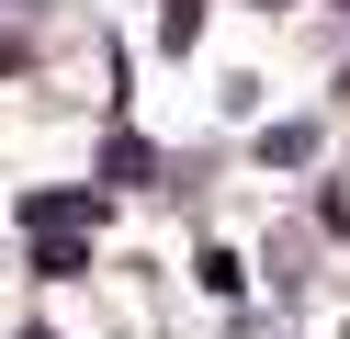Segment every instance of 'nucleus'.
<instances>
[{"mask_svg":"<svg viewBox=\"0 0 350 339\" xmlns=\"http://www.w3.org/2000/svg\"><path fill=\"white\" fill-rule=\"evenodd\" d=\"M12 215H23V238H91V226H102V192H68V181H57V192H23Z\"/></svg>","mask_w":350,"mask_h":339,"instance_id":"2","label":"nucleus"},{"mask_svg":"<svg viewBox=\"0 0 350 339\" xmlns=\"http://www.w3.org/2000/svg\"><path fill=\"white\" fill-rule=\"evenodd\" d=\"M159 45L192 57V45H204V0H159Z\"/></svg>","mask_w":350,"mask_h":339,"instance_id":"6","label":"nucleus"},{"mask_svg":"<svg viewBox=\"0 0 350 339\" xmlns=\"http://www.w3.org/2000/svg\"><path fill=\"white\" fill-rule=\"evenodd\" d=\"M260 12H282V0H260Z\"/></svg>","mask_w":350,"mask_h":339,"instance_id":"9","label":"nucleus"},{"mask_svg":"<svg viewBox=\"0 0 350 339\" xmlns=\"http://www.w3.org/2000/svg\"><path fill=\"white\" fill-rule=\"evenodd\" d=\"M12 68H23V34H0V79H12Z\"/></svg>","mask_w":350,"mask_h":339,"instance_id":"7","label":"nucleus"},{"mask_svg":"<svg viewBox=\"0 0 350 339\" xmlns=\"http://www.w3.org/2000/svg\"><path fill=\"white\" fill-rule=\"evenodd\" d=\"M23 339H57V328H46V316H34V328H23Z\"/></svg>","mask_w":350,"mask_h":339,"instance_id":"8","label":"nucleus"},{"mask_svg":"<svg viewBox=\"0 0 350 339\" xmlns=\"http://www.w3.org/2000/svg\"><path fill=\"white\" fill-rule=\"evenodd\" d=\"M192 283H204L215 305H237V294H249V260H237L226 238H204V249H192Z\"/></svg>","mask_w":350,"mask_h":339,"instance_id":"4","label":"nucleus"},{"mask_svg":"<svg viewBox=\"0 0 350 339\" xmlns=\"http://www.w3.org/2000/svg\"><path fill=\"white\" fill-rule=\"evenodd\" d=\"M159 181H170V147H159V136H136V125L102 136V181H91L102 203H113V192H159Z\"/></svg>","mask_w":350,"mask_h":339,"instance_id":"1","label":"nucleus"},{"mask_svg":"<svg viewBox=\"0 0 350 339\" xmlns=\"http://www.w3.org/2000/svg\"><path fill=\"white\" fill-rule=\"evenodd\" d=\"M260 170H317V113H282V125H260Z\"/></svg>","mask_w":350,"mask_h":339,"instance_id":"3","label":"nucleus"},{"mask_svg":"<svg viewBox=\"0 0 350 339\" xmlns=\"http://www.w3.org/2000/svg\"><path fill=\"white\" fill-rule=\"evenodd\" d=\"M34 249V283H91V238H23Z\"/></svg>","mask_w":350,"mask_h":339,"instance_id":"5","label":"nucleus"}]
</instances>
